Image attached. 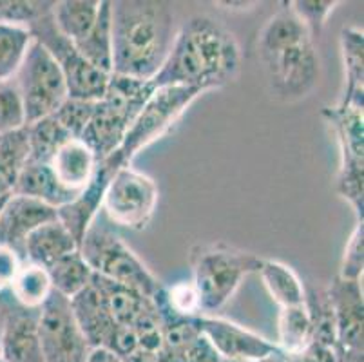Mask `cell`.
Instances as JSON below:
<instances>
[{"label": "cell", "instance_id": "23", "mask_svg": "<svg viewBox=\"0 0 364 362\" xmlns=\"http://www.w3.org/2000/svg\"><path fill=\"white\" fill-rule=\"evenodd\" d=\"M102 0H62L53 8L56 29L73 42H80L91 33L98 18Z\"/></svg>", "mask_w": 364, "mask_h": 362}, {"label": "cell", "instance_id": "20", "mask_svg": "<svg viewBox=\"0 0 364 362\" xmlns=\"http://www.w3.org/2000/svg\"><path fill=\"white\" fill-rule=\"evenodd\" d=\"M91 284L102 295L112 319L118 324H124V326L132 328L138 323V319L144 317L149 310L154 308V301L152 299L145 297L144 294H140L134 288L114 283L111 279L92 274Z\"/></svg>", "mask_w": 364, "mask_h": 362}, {"label": "cell", "instance_id": "19", "mask_svg": "<svg viewBox=\"0 0 364 362\" xmlns=\"http://www.w3.org/2000/svg\"><path fill=\"white\" fill-rule=\"evenodd\" d=\"M73 314L76 323L84 331L85 339L91 348H105L111 339L112 331L117 328V321L109 314L104 299L98 294L97 288L89 284L85 290L71 299Z\"/></svg>", "mask_w": 364, "mask_h": 362}, {"label": "cell", "instance_id": "37", "mask_svg": "<svg viewBox=\"0 0 364 362\" xmlns=\"http://www.w3.org/2000/svg\"><path fill=\"white\" fill-rule=\"evenodd\" d=\"M339 4V0H294V2H289L290 9L306 26L312 36L319 35L328 16Z\"/></svg>", "mask_w": 364, "mask_h": 362}, {"label": "cell", "instance_id": "9", "mask_svg": "<svg viewBox=\"0 0 364 362\" xmlns=\"http://www.w3.org/2000/svg\"><path fill=\"white\" fill-rule=\"evenodd\" d=\"M51 13L29 26L33 40H36L60 68L68 87V98L98 102L105 95L111 75L89 64L71 40L56 29Z\"/></svg>", "mask_w": 364, "mask_h": 362}, {"label": "cell", "instance_id": "16", "mask_svg": "<svg viewBox=\"0 0 364 362\" xmlns=\"http://www.w3.org/2000/svg\"><path fill=\"white\" fill-rule=\"evenodd\" d=\"M118 169L120 167L117 164H112L109 158L100 159L87 187L76 196L73 201L65 203L64 207L56 208V219L64 225L65 230L71 234V238L75 239L78 247H80L85 232L91 228L98 211L102 208L105 188H107L112 174Z\"/></svg>", "mask_w": 364, "mask_h": 362}, {"label": "cell", "instance_id": "14", "mask_svg": "<svg viewBox=\"0 0 364 362\" xmlns=\"http://www.w3.org/2000/svg\"><path fill=\"white\" fill-rule=\"evenodd\" d=\"M196 323L201 335L213 344L218 355L227 361L256 362L281 351L277 344L270 343L268 339L261 337L240 324L230 323L227 319L198 315Z\"/></svg>", "mask_w": 364, "mask_h": 362}, {"label": "cell", "instance_id": "7", "mask_svg": "<svg viewBox=\"0 0 364 362\" xmlns=\"http://www.w3.org/2000/svg\"><path fill=\"white\" fill-rule=\"evenodd\" d=\"M203 92L198 87H185V85L156 87L125 134L124 144L117 152L109 156V159L118 167L131 165L138 152L167 134L181 118V115L193 105L194 100L200 98Z\"/></svg>", "mask_w": 364, "mask_h": 362}, {"label": "cell", "instance_id": "38", "mask_svg": "<svg viewBox=\"0 0 364 362\" xmlns=\"http://www.w3.org/2000/svg\"><path fill=\"white\" fill-rule=\"evenodd\" d=\"M364 225L363 221H357V227L353 228L352 235L348 239V245L344 248L343 261H341V270L337 277L344 281H360L363 279L364 267Z\"/></svg>", "mask_w": 364, "mask_h": 362}, {"label": "cell", "instance_id": "29", "mask_svg": "<svg viewBox=\"0 0 364 362\" xmlns=\"http://www.w3.org/2000/svg\"><path fill=\"white\" fill-rule=\"evenodd\" d=\"M46 272L49 275L53 290L68 299H73L75 295L80 294L92 281L91 268L87 267L78 250L55 261L51 267L46 268Z\"/></svg>", "mask_w": 364, "mask_h": 362}, {"label": "cell", "instance_id": "41", "mask_svg": "<svg viewBox=\"0 0 364 362\" xmlns=\"http://www.w3.org/2000/svg\"><path fill=\"white\" fill-rule=\"evenodd\" d=\"M9 303H11V294H9L8 288L0 290V335H2V328H4L6 315H8Z\"/></svg>", "mask_w": 364, "mask_h": 362}, {"label": "cell", "instance_id": "28", "mask_svg": "<svg viewBox=\"0 0 364 362\" xmlns=\"http://www.w3.org/2000/svg\"><path fill=\"white\" fill-rule=\"evenodd\" d=\"M277 348L287 355H299L312 344L314 326L306 303L299 307L281 308L277 321Z\"/></svg>", "mask_w": 364, "mask_h": 362}, {"label": "cell", "instance_id": "32", "mask_svg": "<svg viewBox=\"0 0 364 362\" xmlns=\"http://www.w3.org/2000/svg\"><path fill=\"white\" fill-rule=\"evenodd\" d=\"M33 35L29 28L0 24V80H13L24 62Z\"/></svg>", "mask_w": 364, "mask_h": 362}, {"label": "cell", "instance_id": "43", "mask_svg": "<svg viewBox=\"0 0 364 362\" xmlns=\"http://www.w3.org/2000/svg\"><path fill=\"white\" fill-rule=\"evenodd\" d=\"M8 198H9V196H8ZM8 198H0V208H2V205L6 203V199H8Z\"/></svg>", "mask_w": 364, "mask_h": 362}, {"label": "cell", "instance_id": "18", "mask_svg": "<svg viewBox=\"0 0 364 362\" xmlns=\"http://www.w3.org/2000/svg\"><path fill=\"white\" fill-rule=\"evenodd\" d=\"M97 156L80 139L65 142L49 161V167L58 179V183L75 194H80L87 187L97 171Z\"/></svg>", "mask_w": 364, "mask_h": 362}, {"label": "cell", "instance_id": "26", "mask_svg": "<svg viewBox=\"0 0 364 362\" xmlns=\"http://www.w3.org/2000/svg\"><path fill=\"white\" fill-rule=\"evenodd\" d=\"M28 158V129L22 127L0 134V198L13 194Z\"/></svg>", "mask_w": 364, "mask_h": 362}, {"label": "cell", "instance_id": "1", "mask_svg": "<svg viewBox=\"0 0 364 362\" xmlns=\"http://www.w3.org/2000/svg\"><path fill=\"white\" fill-rule=\"evenodd\" d=\"M241 51L236 36L207 15H196L178 29L164 68L154 76L156 87L185 85L210 91L237 78Z\"/></svg>", "mask_w": 364, "mask_h": 362}, {"label": "cell", "instance_id": "42", "mask_svg": "<svg viewBox=\"0 0 364 362\" xmlns=\"http://www.w3.org/2000/svg\"><path fill=\"white\" fill-rule=\"evenodd\" d=\"M256 362H284V353L283 351H277V353L268 355V357L261 358V361H256Z\"/></svg>", "mask_w": 364, "mask_h": 362}, {"label": "cell", "instance_id": "27", "mask_svg": "<svg viewBox=\"0 0 364 362\" xmlns=\"http://www.w3.org/2000/svg\"><path fill=\"white\" fill-rule=\"evenodd\" d=\"M76 49L100 71L112 73V29H111V2L102 0L100 11L95 28L80 42H76Z\"/></svg>", "mask_w": 364, "mask_h": 362}, {"label": "cell", "instance_id": "12", "mask_svg": "<svg viewBox=\"0 0 364 362\" xmlns=\"http://www.w3.org/2000/svg\"><path fill=\"white\" fill-rule=\"evenodd\" d=\"M38 335L44 362H85L92 350L76 323L71 299L55 290L41 307Z\"/></svg>", "mask_w": 364, "mask_h": 362}, {"label": "cell", "instance_id": "31", "mask_svg": "<svg viewBox=\"0 0 364 362\" xmlns=\"http://www.w3.org/2000/svg\"><path fill=\"white\" fill-rule=\"evenodd\" d=\"M28 129V145H29V158L28 161L31 164H46L53 159L56 151L69 142L75 139L56 124V119L53 116L42 118L31 125H26Z\"/></svg>", "mask_w": 364, "mask_h": 362}, {"label": "cell", "instance_id": "24", "mask_svg": "<svg viewBox=\"0 0 364 362\" xmlns=\"http://www.w3.org/2000/svg\"><path fill=\"white\" fill-rule=\"evenodd\" d=\"M363 31L357 28H344L341 31V49H343L346 91L341 104L346 107L363 109Z\"/></svg>", "mask_w": 364, "mask_h": 362}, {"label": "cell", "instance_id": "33", "mask_svg": "<svg viewBox=\"0 0 364 362\" xmlns=\"http://www.w3.org/2000/svg\"><path fill=\"white\" fill-rule=\"evenodd\" d=\"M55 4L51 0H0V24L29 28L33 22L49 15Z\"/></svg>", "mask_w": 364, "mask_h": 362}, {"label": "cell", "instance_id": "2", "mask_svg": "<svg viewBox=\"0 0 364 362\" xmlns=\"http://www.w3.org/2000/svg\"><path fill=\"white\" fill-rule=\"evenodd\" d=\"M112 73L154 80L176 38L171 6L152 0L111 2Z\"/></svg>", "mask_w": 364, "mask_h": 362}, {"label": "cell", "instance_id": "45", "mask_svg": "<svg viewBox=\"0 0 364 362\" xmlns=\"http://www.w3.org/2000/svg\"><path fill=\"white\" fill-rule=\"evenodd\" d=\"M0 362H4V361H0Z\"/></svg>", "mask_w": 364, "mask_h": 362}, {"label": "cell", "instance_id": "30", "mask_svg": "<svg viewBox=\"0 0 364 362\" xmlns=\"http://www.w3.org/2000/svg\"><path fill=\"white\" fill-rule=\"evenodd\" d=\"M8 290L21 307L38 310L48 301L53 288L46 268L24 263L18 274H16V277L13 279V283L9 284Z\"/></svg>", "mask_w": 364, "mask_h": 362}, {"label": "cell", "instance_id": "34", "mask_svg": "<svg viewBox=\"0 0 364 362\" xmlns=\"http://www.w3.org/2000/svg\"><path fill=\"white\" fill-rule=\"evenodd\" d=\"M97 102H87V100L68 98L60 107L53 112V118L60 125L71 138L80 139L91 119Z\"/></svg>", "mask_w": 364, "mask_h": 362}, {"label": "cell", "instance_id": "22", "mask_svg": "<svg viewBox=\"0 0 364 362\" xmlns=\"http://www.w3.org/2000/svg\"><path fill=\"white\" fill-rule=\"evenodd\" d=\"M13 194L36 199V201H42L53 208L64 207L65 203L73 201L78 196L58 183V179L53 174L49 165L31 164V161H28L26 167L22 169Z\"/></svg>", "mask_w": 364, "mask_h": 362}, {"label": "cell", "instance_id": "15", "mask_svg": "<svg viewBox=\"0 0 364 362\" xmlns=\"http://www.w3.org/2000/svg\"><path fill=\"white\" fill-rule=\"evenodd\" d=\"M55 219L56 208L26 196L11 194L0 208V247L13 250L26 263L24 248L29 234Z\"/></svg>", "mask_w": 364, "mask_h": 362}, {"label": "cell", "instance_id": "44", "mask_svg": "<svg viewBox=\"0 0 364 362\" xmlns=\"http://www.w3.org/2000/svg\"><path fill=\"white\" fill-rule=\"evenodd\" d=\"M223 362H241V361H227V358H223Z\"/></svg>", "mask_w": 364, "mask_h": 362}, {"label": "cell", "instance_id": "40", "mask_svg": "<svg viewBox=\"0 0 364 362\" xmlns=\"http://www.w3.org/2000/svg\"><path fill=\"white\" fill-rule=\"evenodd\" d=\"M85 362H124L117 353H112L107 348H92Z\"/></svg>", "mask_w": 364, "mask_h": 362}, {"label": "cell", "instance_id": "5", "mask_svg": "<svg viewBox=\"0 0 364 362\" xmlns=\"http://www.w3.org/2000/svg\"><path fill=\"white\" fill-rule=\"evenodd\" d=\"M263 259L228 245H198L191 250L193 283L203 315L221 310L248 274L259 272Z\"/></svg>", "mask_w": 364, "mask_h": 362}, {"label": "cell", "instance_id": "11", "mask_svg": "<svg viewBox=\"0 0 364 362\" xmlns=\"http://www.w3.org/2000/svg\"><path fill=\"white\" fill-rule=\"evenodd\" d=\"M158 205V187L151 176L127 165L112 174L104 194V211L118 227L144 230Z\"/></svg>", "mask_w": 364, "mask_h": 362}, {"label": "cell", "instance_id": "8", "mask_svg": "<svg viewBox=\"0 0 364 362\" xmlns=\"http://www.w3.org/2000/svg\"><path fill=\"white\" fill-rule=\"evenodd\" d=\"M26 125L51 116L68 100V87L60 68L51 55L33 40L24 62L15 75Z\"/></svg>", "mask_w": 364, "mask_h": 362}, {"label": "cell", "instance_id": "35", "mask_svg": "<svg viewBox=\"0 0 364 362\" xmlns=\"http://www.w3.org/2000/svg\"><path fill=\"white\" fill-rule=\"evenodd\" d=\"M160 299L164 301L165 307L171 312L183 317H198L203 315L201 312L200 294L193 281H180V283L172 284L171 288H164L158 292Z\"/></svg>", "mask_w": 364, "mask_h": 362}, {"label": "cell", "instance_id": "21", "mask_svg": "<svg viewBox=\"0 0 364 362\" xmlns=\"http://www.w3.org/2000/svg\"><path fill=\"white\" fill-rule=\"evenodd\" d=\"M75 250H78L76 241L65 230L64 225L55 219L29 234L28 241H26L24 259L26 263L49 268L55 261Z\"/></svg>", "mask_w": 364, "mask_h": 362}, {"label": "cell", "instance_id": "36", "mask_svg": "<svg viewBox=\"0 0 364 362\" xmlns=\"http://www.w3.org/2000/svg\"><path fill=\"white\" fill-rule=\"evenodd\" d=\"M26 127L24 109L15 80H0V134Z\"/></svg>", "mask_w": 364, "mask_h": 362}, {"label": "cell", "instance_id": "6", "mask_svg": "<svg viewBox=\"0 0 364 362\" xmlns=\"http://www.w3.org/2000/svg\"><path fill=\"white\" fill-rule=\"evenodd\" d=\"M78 252L82 254L92 274L125 284L145 297L152 299L160 292L161 284L140 257L129 248L124 239L109 228L91 225L82 239Z\"/></svg>", "mask_w": 364, "mask_h": 362}, {"label": "cell", "instance_id": "10", "mask_svg": "<svg viewBox=\"0 0 364 362\" xmlns=\"http://www.w3.org/2000/svg\"><path fill=\"white\" fill-rule=\"evenodd\" d=\"M337 134L341 147V169L337 176V192L353 207L357 221H363V158H364V125L363 109L326 107L323 112Z\"/></svg>", "mask_w": 364, "mask_h": 362}, {"label": "cell", "instance_id": "25", "mask_svg": "<svg viewBox=\"0 0 364 362\" xmlns=\"http://www.w3.org/2000/svg\"><path fill=\"white\" fill-rule=\"evenodd\" d=\"M261 279L270 297L279 304L281 308L299 307L306 303V294L301 279L290 267L272 259H263L259 268Z\"/></svg>", "mask_w": 364, "mask_h": 362}, {"label": "cell", "instance_id": "4", "mask_svg": "<svg viewBox=\"0 0 364 362\" xmlns=\"http://www.w3.org/2000/svg\"><path fill=\"white\" fill-rule=\"evenodd\" d=\"M154 91L156 85L152 80L111 75L105 95L95 104V111L80 138L98 161L120 149L125 134Z\"/></svg>", "mask_w": 364, "mask_h": 362}, {"label": "cell", "instance_id": "17", "mask_svg": "<svg viewBox=\"0 0 364 362\" xmlns=\"http://www.w3.org/2000/svg\"><path fill=\"white\" fill-rule=\"evenodd\" d=\"M38 315L41 308H24L11 297L0 335V361L44 362L38 335Z\"/></svg>", "mask_w": 364, "mask_h": 362}, {"label": "cell", "instance_id": "13", "mask_svg": "<svg viewBox=\"0 0 364 362\" xmlns=\"http://www.w3.org/2000/svg\"><path fill=\"white\" fill-rule=\"evenodd\" d=\"M336 321L339 362H363V284L336 277L326 292Z\"/></svg>", "mask_w": 364, "mask_h": 362}, {"label": "cell", "instance_id": "3", "mask_svg": "<svg viewBox=\"0 0 364 362\" xmlns=\"http://www.w3.org/2000/svg\"><path fill=\"white\" fill-rule=\"evenodd\" d=\"M257 53L270 91L284 102L309 96L319 82L321 62L314 36L290 9L289 2L261 29Z\"/></svg>", "mask_w": 364, "mask_h": 362}, {"label": "cell", "instance_id": "39", "mask_svg": "<svg viewBox=\"0 0 364 362\" xmlns=\"http://www.w3.org/2000/svg\"><path fill=\"white\" fill-rule=\"evenodd\" d=\"M22 265H24V261L15 252L0 247V290L9 288V284L13 283V279L16 277Z\"/></svg>", "mask_w": 364, "mask_h": 362}]
</instances>
